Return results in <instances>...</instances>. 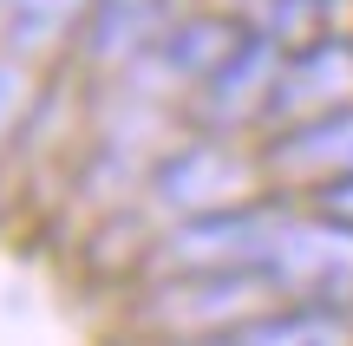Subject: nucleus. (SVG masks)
Segmentation results:
<instances>
[{
	"instance_id": "nucleus-1",
	"label": "nucleus",
	"mask_w": 353,
	"mask_h": 346,
	"mask_svg": "<svg viewBox=\"0 0 353 346\" xmlns=\"http://www.w3.org/2000/svg\"><path fill=\"white\" fill-rule=\"evenodd\" d=\"M157 196H164L183 222H196V216H223V209L255 203V177L229 151H190L157 177Z\"/></svg>"
},
{
	"instance_id": "nucleus-2",
	"label": "nucleus",
	"mask_w": 353,
	"mask_h": 346,
	"mask_svg": "<svg viewBox=\"0 0 353 346\" xmlns=\"http://www.w3.org/2000/svg\"><path fill=\"white\" fill-rule=\"evenodd\" d=\"M275 170H288V177H314V190H321V183L353 177V105H347V111H327V118L294 125L288 138H281V151H275Z\"/></svg>"
},
{
	"instance_id": "nucleus-3",
	"label": "nucleus",
	"mask_w": 353,
	"mask_h": 346,
	"mask_svg": "<svg viewBox=\"0 0 353 346\" xmlns=\"http://www.w3.org/2000/svg\"><path fill=\"white\" fill-rule=\"evenodd\" d=\"M196 346H353V327L341 307H268Z\"/></svg>"
},
{
	"instance_id": "nucleus-4",
	"label": "nucleus",
	"mask_w": 353,
	"mask_h": 346,
	"mask_svg": "<svg viewBox=\"0 0 353 346\" xmlns=\"http://www.w3.org/2000/svg\"><path fill=\"white\" fill-rule=\"evenodd\" d=\"M314 216H327L334 229H347V235H353V177L321 183V190H314Z\"/></svg>"
},
{
	"instance_id": "nucleus-5",
	"label": "nucleus",
	"mask_w": 353,
	"mask_h": 346,
	"mask_svg": "<svg viewBox=\"0 0 353 346\" xmlns=\"http://www.w3.org/2000/svg\"><path fill=\"white\" fill-rule=\"evenodd\" d=\"M13 111H20V85L0 72V131H7V118H13Z\"/></svg>"
}]
</instances>
